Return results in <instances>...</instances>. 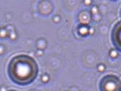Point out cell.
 <instances>
[{"label":"cell","instance_id":"6da1fadb","mask_svg":"<svg viewBox=\"0 0 121 91\" xmlns=\"http://www.w3.org/2000/svg\"><path fill=\"white\" fill-rule=\"evenodd\" d=\"M39 73V66L34 58L26 54L12 57L8 64V75L12 82L25 86L32 83Z\"/></svg>","mask_w":121,"mask_h":91},{"label":"cell","instance_id":"7a4b0ae2","mask_svg":"<svg viewBox=\"0 0 121 91\" xmlns=\"http://www.w3.org/2000/svg\"><path fill=\"white\" fill-rule=\"evenodd\" d=\"M99 91H121V81L117 75L108 74L104 76L98 85Z\"/></svg>","mask_w":121,"mask_h":91},{"label":"cell","instance_id":"3957f363","mask_svg":"<svg viewBox=\"0 0 121 91\" xmlns=\"http://www.w3.org/2000/svg\"><path fill=\"white\" fill-rule=\"evenodd\" d=\"M120 32H121V23L117 22L115 26L112 28V41L113 43V46L116 47L117 51H121V42H120Z\"/></svg>","mask_w":121,"mask_h":91},{"label":"cell","instance_id":"277c9868","mask_svg":"<svg viewBox=\"0 0 121 91\" xmlns=\"http://www.w3.org/2000/svg\"><path fill=\"white\" fill-rule=\"evenodd\" d=\"M90 19H91V15L87 11L80 12L78 14V20L79 22V25H86V26H88V24L90 22Z\"/></svg>","mask_w":121,"mask_h":91},{"label":"cell","instance_id":"5b68a950","mask_svg":"<svg viewBox=\"0 0 121 91\" xmlns=\"http://www.w3.org/2000/svg\"><path fill=\"white\" fill-rule=\"evenodd\" d=\"M90 27L86 25H78V32L80 36H86L89 33Z\"/></svg>","mask_w":121,"mask_h":91},{"label":"cell","instance_id":"8992f818","mask_svg":"<svg viewBox=\"0 0 121 91\" xmlns=\"http://www.w3.org/2000/svg\"><path fill=\"white\" fill-rule=\"evenodd\" d=\"M8 36H9V31H8V29L5 28V27L0 28V38H1V39H5V38L8 37Z\"/></svg>","mask_w":121,"mask_h":91},{"label":"cell","instance_id":"52a82bcc","mask_svg":"<svg viewBox=\"0 0 121 91\" xmlns=\"http://www.w3.org/2000/svg\"><path fill=\"white\" fill-rule=\"evenodd\" d=\"M109 55H110L111 58L115 59V58H117V56H118V51L115 50V49H113V48H112V49L109 50Z\"/></svg>","mask_w":121,"mask_h":91},{"label":"cell","instance_id":"ba28073f","mask_svg":"<svg viewBox=\"0 0 121 91\" xmlns=\"http://www.w3.org/2000/svg\"><path fill=\"white\" fill-rule=\"evenodd\" d=\"M105 69H106V66H105L104 64H99L97 65V70H98V72H104Z\"/></svg>","mask_w":121,"mask_h":91},{"label":"cell","instance_id":"9c48e42d","mask_svg":"<svg viewBox=\"0 0 121 91\" xmlns=\"http://www.w3.org/2000/svg\"><path fill=\"white\" fill-rule=\"evenodd\" d=\"M42 82H43V83L48 82H49V76H48L47 74H43V75L42 76Z\"/></svg>","mask_w":121,"mask_h":91},{"label":"cell","instance_id":"30bf717a","mask_svg":"<svg viewBox=\"0 0 121 91\" xmlns=\"http://www.w3.org/2000/svg\"><path fill=\"white\" fill-rule=\"evenodd\" d=\"M3 52H4V47L0 45V54H3Z\"/></svg>","mask_w":121,"mask_h":91},{"label":"cell","instance_id":"8fae6325","mask_svg":"<svg viewBox=\"0 0 121 91\" xmlns=\"http://www.w3.org/2000/svg\"><path fill=\"white\" fill-rule=\"evenodd\" d=\"M85 5H89V4H92V1H89V2H84Z\"/></svg>","mask_w":121,"mask_h":91},{"label":"cell","instance_id":"7c38bea8","mask_svg":"<svg viewBox=\"0 0 121 91\" xmlns=\"http://www.w3.org/2000/svg\"><path fill=\"white\" fill-rule=\"evenodd\" d=\"M37 54H39V55L41 56V55L43 54V50H39V53H37Z\"/></svg>","mask_w":121,"mask_h":91},{"label":"cell","instance_id":"4fadbf2b","mask_svg":"<svg viewBox=\"0 0 121 91\" xmlns=\"http://www.w3.org/2000/svg\"><path fill=\"white\" fill-rule=\"evenodd\" d=\"M7 91H16V90H14V89H10V90H7Z\"/></svg>","mask_w":121,"mask_h":91}]
</instances>
